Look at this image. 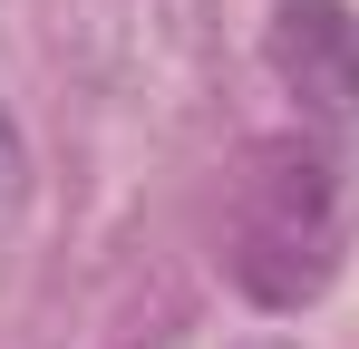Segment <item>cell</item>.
Listing matches in <instances>:
<instances>
[{
    "instance_id": "obj_1",
    "label": "cell",
    "mask_w": 359,
    "mask_h": 349,
    "mask_svg": "<svg viewBox=\"0 0 359 349\" xmlns=\"http://www.w3.org/2000/svg\"><path fill=\"white\" fill-rule=\"evenodd\" d=\"M224 272L262 310H301L340 272V174L301 136H262L233 174V224H224Z\"/></svg>"
},
{
    "instance_id": "obj_2",
    "label": "cell",
    "mask_w": 359,
    "mask_h": 349,
    "mask_svg": "<svg viewBox=\"0 0 359 349\" xmlns=\"http://www.w3.org/2000/svg\"><path fill=\"white\" fill-rule=\"evenodd\" d=\"M262 58L330 146H359V10L350 0H272Z\"/></svg>"
}]
</instances>
